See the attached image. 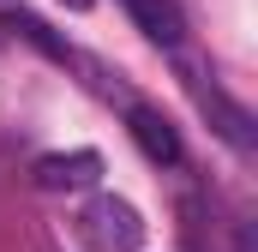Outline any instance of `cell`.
<instances>
[{
    "instance_id": "6da1fadb",
    "label": "cell",
    "mask_w": 258,
    "mask_h": 252,
    "mask_svg": "<svg viewBox=\"0 0 258 252\" xmlns=\"http://www.w3.org/2000/svg\"><path fill=\"white\" fill-rule=\"evenodd\" d=\"M72 234H78L90 252H138V246H144V216L132 210L126 198L96 192V198L72 216Z\"/></svg>"
},
{
    "instance_id": "7a4b0ae2",
    "label": "cell",
    "mask_w": 258,
    "mask_h": 252,
    "mask_svg": "<svg viewBox=\"0 0 258 252\" xmlns=\"http://www.w3.org/2000/svg\"><path fill=\"white\" fill-rule=\"evenodd\" d=\"M186 90L198 96V108L210 114V126H216V132H222V138H228L234 150H252V144H258V132H252V114H246V108H240L234 96H222V90H216V84H204L198 72H186Z\"/></svg>"
},
{
    "instance_id": "3957f363",
    "label": "cell",
    "mask_w": 258,
    "mask_h": 252,
    "mask_svg": "<svg viewBox=\"0 0 258 252\" xmlns=\"http://www.w3.org/2000/svg\"><path fill=\"white\" fill-rule=\"evenodd\" d=\"M30 180L42 192H84L102 180V156L96 150H54V156H42L30 168Z\"/></svg>"
},
{
    "instance_id": "277c9868",
    "label": "cell",
    "mask_w": 258,
    "mask_h": 252,
    "mask_svg": "<svg viewBox=\"0 0 258 252\" xmlns=\"http://www.w3.org/2000/svg\"><path fill=\"white\" fill-rule=\"evenodd\" d=\"M126 126L132 138H138V150L150 156V162H180V132H174V120L162 114V108H150V102H126Z\"/></svg>"
},
{
    "instance_id": "5b68a950",
    "label": "cell",
    "mask_w": 258,
    "mask_h": 252,
    "mask_svg": "<svg viewBox=\"0 0 258 252\" xmlns=\"http://www.w3.org/2000/svg\"><path fill=\"white\" fill-rule=\"evenodd\" d=\"M126 12L138 18V30H144L150 42H162V48H180V36H186V18H180V6H174V0H126Z\"/></svg>"
},
{
    "instance_id": "8992f818",
    "label": "cell",
    "mask_w": 258,
    "mask_h": 252,
    "mask_svg": "<svg viewBox=\"0 0 258 252\" xmlns=\"http://www.w3.org/2000/svg\"><path fill=\"white\" fill-rule=\"evenodd\" d=\"M6 30H18L24 42H36L48 60H72V54H66V42H54V36H48V24H42V18H30V12H12V18H6Z\"/></svg>"
},
{
    "instance_id": "52a82bcc",
    "label": "cell",
    "mask_w": 258,
    "mask_h": 252,
    "mask_svg": "<svg viewBox=\"0 0 258 252\" xmlns=\"http://www.w3.org/2000/svg\"><path fill=\"white\" fill-rule=\"evenodd\" d=\"M66 12H90V6H96V0H60Z\"/></svg>"
}]
</instances>
